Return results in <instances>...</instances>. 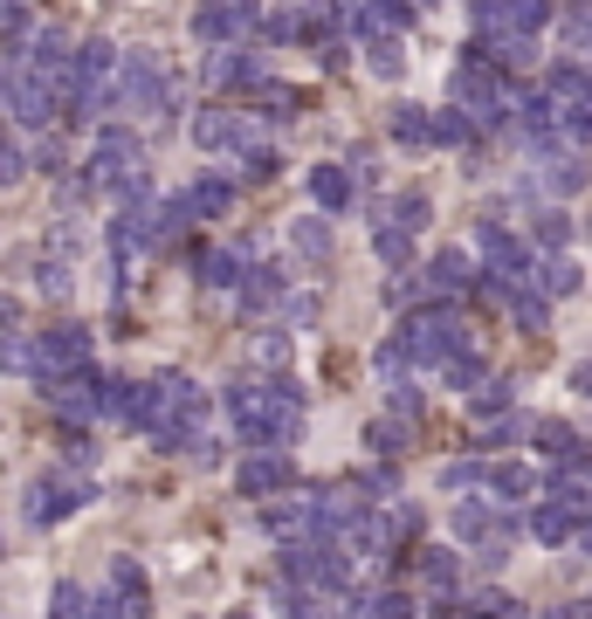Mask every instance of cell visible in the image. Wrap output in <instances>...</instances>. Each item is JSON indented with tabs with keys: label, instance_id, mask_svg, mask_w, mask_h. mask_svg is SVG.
<instances>
[{
	"label": "cell",
	"instance_id": "6da1fadb",
	"mask_svg": "<svg viewBox=\"0 0 592 619\" xmlns=\"http://www.w3.org/2000/svg\"><path fill=\"white\" fill-rule=\"evenodd\" d=\"M227 413H235V434L248 448H282V441H303V399L290 379H269V385H235L227 393Z\"/></svg>",
	"mask_w": 592,
	"mask_h": 619
},
{
	"label": "cell",
	"instance_id": "7a4b0ae2",
	"mask_svg": "<svg viewBox=\"0 0 592 619\" xmlns=\"http://www.w3.org/2000/svg\"><path fill=\"white\" fill-rule=\"evenodd\" d=\"M400 351H406V365H448L455 351H469V338H461L455 310L434 303L427 317H406V324H400Z\"/></svg>",
	"mask_w": 592,
	"mask_h": 619
},
{
	"label": "cell",
	"instance_id": "3957f363",
	"mask_svg": "<svg viewBox=\"0 0 592 619\" xmlns=\"http://www.w3.org/2000/svg\"><path fill=\"white\" fill-rule=\"evenodd\" d=\"M166 63L152 56V48H132L118 69V111H138V117H159L166 111Z\"/></svg>",
	"mask_w": 592,
	"mask_h": 619
},
{
	"label": "cell",
	"instance_id": "277c9868",
	"mask_svg": "<svg viewBox=\"0 0 592 619\" xmlns=\"http://www.w3.org/2000/svg\"><path fill=\"white\" fill-rule=\"evenodd\" d=\"M0 103H8V117L14 124H48V111H56V76H42V69H21L8 90H0Z\"/></svg>",
	"mask_w": 592,
	"mask_h": 619
},
{
	"label": "cell",
	"instance_id": "5b68a950",
	"mask_svg": "<svg viewBox=\"0 0 592 619\" xmlns=\"http://www.w3.org/2000/svg\"><path fill=\"white\" fill-rule=\"evenodd\" d=\"M90 365V330L83 324H56V330H42V385H56L69 372H83Z\"/></svg>",
	"mask_w": 592,
	"mask_h": 619
},
{
	"label": "cell",
	"instance_id": "8992f818",
	"mask_svg": "<svg viewBox=\"0 0 592 619\" xmlns=\"http://www.w3.org/2000/svg\"><path fill=\"white\" fill-rule=\"evenodd\" d=\"M255 21H263V8H255V0H208V8L193 14V35H200V42H242Z\"/></svg>",
	"mask_w": 592,
	"mask_h": 619
},
{
	"label": "cell",
	"instance_id": "52a82bcc",
	"mask_svg": "<svg viewBox=\"0 0 592 619\" xmlns=\"http://www.w3.org/2000/svg\"><path fill=\"white\" fill-rule=\"evenodd\" d=\"M90 503V482H63V475H48L29 488V524H63V516H76Z\"/></svg>",
	"mask_w": 592,
	"mask_h": 619
},
{
	"label": "cell",
	"instance_id": "ba28073f",
	"mask_svg": "<svg viewBox=\"0 0 592 619\" xmlns=\"http://www.w3.org/2000/svg\"><path fill=\"white\" fill-rule=\"evenodd\" d=\"M476 262H482V255H461V248L434 255V269H427V290H434V303L469 296V290H476Z\"/></svg>",
	"mask_w": 592,
	"mask_h": 619
},
{
	"label": "cell",
	"instance_id": "9c48e42d",
	"mask_svg": "<svg viewBox=\"0 0 592 619\" xmlns=\"http://www.w3.org/2000/svg\"><path fill=\"white\" fill-rule=\"evenodd\" d=\"M48 393H56V406L69 413V420H97V413H104V379L97 372H69V379L48 385Z\"/></svg>",
	"mask_w": 592,
	"mask_h": 619
},
{
	"label": "cell",
	"instance_id": "30bf717a",
	"mask_svg": "<svg viewBox=\"0 0 592 619\" xmlns=\"http://www.w3.org/2000/svg\"><path fill=\"white\" fill-rule=\"evenodd\" d=\"M235 482H242V496H276V488L297 482V469L282 454H248L242 469H235Z\"/></svg>",
	"mask_w": 592,
	"mask_h": 619
},
{
	"label": "cell",
	"instance_id": "8fae6325",
	"mask_svg": "<svg viewBox=\"0 0 592 619\" xmlns=\"http://www.w3.org/2000/svg\"><path fill=\"white\" fill-rule=\"evenodd\" d=\"M551 496H558V503H572L579 516H592V461H585V454L558 461V475H551Z\"/></svg>",
	"mask_w": 592,
	"mask_h": 619
},
{
	"label": "cell",
	"instance_id": "7c38bea8",
	"mask_svg": "<svg viewBox=\"0 0 592 619\" xmlns=\"http://www.w3.org/2000/svg\"><path fill=\"white\" fill-rule=\"evenodd\" d=\"M579 524H585V516H579L572 503H558V496L530 509V537H537V544H565V537H572Z\"/></svg>",
	"mask_w": 592,
	"mask_h": 619
},
{
	"label": "cell",
	"instance_id": "4fadbf2b",
	"mask_svg": "<svg viewBox=\"0 0 592 619\" xmlns=\"http://www.w3.org/2000/svg\"><path fill=\"white\" fill-rule=\"evenodd\" d=\"M351 193H358V179L345 166H311V200L324 206V214H345Z\"/></svg>",
	"mask_w": 592,
	"mask_h": 619
},
{
	"label": "cell",
	"instance_id": "5bb4252c",
	"mask_svg": "<svg viewBox=\"0 0 592 619\" xmlns=\"http://www.w3.org/2000/svg\"><path fill=\"white\" fill-rule=\"evenodd\" d=\"M0 372H8V379H42V338L0 330Z\"/></svg>",
	"mask_w": 592,
	"mask_h": 619
},
{
	"label": "cell",
	"instance_id": "9a60e30c",
	"mask_svg": "<svg viewBox=\"0 0 592 619\" xmlns=\"http://www.w3.org/2000/svg\"><path fill=\"white\" fill-rule=\"evenodd\" d=\"M551 97L572 103V111H592V69L585 63H558L551 69Z\"/></svg>",
	"mask_w": 592,
	"mask_h": 619
},
{
	"label": "cell",
	"instance_id": "2e32d148",
	"mask_svg": "<svg viewBox=\"0 0 592 619\" xmlns=\"http://www.w3.org/2000/svg\"><path fill=\"white\" fill-rule=\"evenodd\" d=\"M537 166H545V193H579L585 187V159H579V151H551V159H537Z\"/></svg>",
	"mask_w": 592,
	"mask_h": 619
},
{
	"label": "cell",
	"instance_id": "e0dca14e",
	"mask_svg": "<svg viewBox=\"0 0 592 619\" xmlns=\"http://www.w3.org/2000/svg\"><path fill=\"white\" fill-rule=\"evenodd\" d=\"M248 269H242V255L235 248H200V282H208V290H235Z\"/></svg>",
	"mask_w": 592,
	"mask_h": 619
},
{
	"label": "cell",
	"instance_id": "ac0fdd59",
	"mask_svg": "<svg viewBox=\"0 0 592 619\" xmlns=\"http://www.w3.org/2000/svg\"><path fill=\"white\" fill-rule=\"evenodd\" d=\"M227 200H235V187H227V179H193V187H187L193 221H214V214H227Z\"/></svg>",
	"mask_w": 592,
	"mask_h": 619
},
{
	"label": "cell",
	"instance_id": "d6986e66",
	"mask_svg": "<svg viewBox=\"0 0 592 619\" xmlns=\"http://www.w3.org/2000/svg\"><path fill=\"white\" fill-rule=\"evenodd\" d=\"M29 63H35L42 76H63V69H76V56H69V35H63V29H42Z\"/></svg>",
	"mask_w": 592,
	"mask_h": 619
},
{
	"label": "cell",
	"instance_id": "ffe728a7",
	"mask_svg": "<svg viewBox=\"0 0 592 619\" xmlns=\"http://www.w3.org/2000/svg\"><path fill=\"white\" fill-rule=\"evenodd\" d=\"M455 564H461V551H427V558H421V585H427L442 606H448V592H455Z\"/></svg>",
	"mask_w": 592,
	"mask_h": 619
},
{
	"label": "cell",
	"instance_id": "44dd1931",
	"mask_svg": "<svg viewBox=\"0 0 592 619\" xmlns=\"http://www.w3.org/2000/svg\"><path fill=\"white\" fill-rule=\"evenodd\" d=\"M393 138L400 145H434V117L421 111V103H400V111H393Z\"/></svg>",
	"mask_w": 592,
	"mask_h": 619
},
{
	"label": "cell",
	"instance_id": "7402d4cb",
	"mask_svg": "<svg viewBox=\"0 0 592 619\" xmlns=\"http://www.w3.org/2000/svg\"><path fill=\"white\" fill-rule=\"evenodd\" d=\"M496 482V469H482V461H455V469H442V488L448 496H476V488Z\"/></svg>",
	"mask_w": 592,
	"mask_h": 619
},
{
	"label": "cell",
	"instance_id": "603a6c76",
	"mask_svg": "<svg viewBox=\"0 0 592 619\" xmlns=\"http://www.w3.org/2000/svg\"><path fill=\"white\" fill-rule=\"evenodd\" d=\"M537 290H545V296H572L579 290V262H572V255H551V262L537 269Z\"/></svg>",
	"mask_w": 592,
	"mask_h": 619
},
{
	"label": "cell",
	"instance_id": "cb8c5ba5",
	"mask_svg": "<svg viewBox=\"0 0 592 619\" xmlns=\"http://www.w3.org/2000/svg\"><path fill=\"white\" fill-rule=\"evenodd\" d=\"M510 317H517L524 330H545L551 324V296L545 290H517V296H510Z\"/></svg>",
	"mask_w": 592,
	"mask_h": 619
},
{
	"label": "cell",
	"instance_id": "d4e9b609",
	"mask_svg": "<svg viewBox=\"0 0 592 619\" xmlns=\"http://www.w3.org/2000/svg\"><path fill=\"white\" fill-rule=\"evenodd\" d=\"M489 488H496V503H517V496H530V488H537V469H524V461H503Z\"/></svg>",
	"mask_w": 592,
	"mask_h": 619
},
{
	"label": "cell",
	"instance_id": "484cf974",
	"mask_svg": "<svg viewBox=\"0 0 592 619\" xmlns=\"http://www.w3.org/2000/svg\"><path fill=\"white\" fill-rule=\"evenodd\" d=\"M427 214H434V206H427V193H406V200H393V206H386V227H406V235H421V227H427Z\"/></svg>",
	"mask_w": 592,
	"mask_h": 619
},
{
	"label": "cell",
	"instance_id": "4316f807",
	"mask_svg": "<svg viewBox=\"0 0 592 619\" xmlns=\"http://www.w3.org/2000/svg\"><path fill=\"white\" fill-rule=\"evenodd\" d=\"M290 241H297L303 262H324V255H331V227H324V221H297V227H290Z\"/></svg>",
	"mask_w": 592,
	"mask_h": 619
},
{
	"label": "cell",
	"instance_id": "83f0119b",
	"mask_svg": "<svg viewBox=\"0 0 592 619\" xmlns=\"http://www.w3.org/2000/svg\"><path fill=\"white\" fill-rule=\"evenodd\" d=\"M442 379L455 385V393H476V385H489V379H482V358H476V351H455L448 365H442Z\"/></svg>",
	"mask_w": 592,
	"mask_h": 619
},
{
	"label": "cell",
	"instance_id": "f1b7e54d",
	"mask_svg": "<svg viewBox=\"0 0 592 619\" xmlns=\"http://www.w3.org/2000/svg\"><path fill=\"white\" fill-rule=\"evenodd\" d=\"M242 296H248V310H269V303L282 296V269H248Z\"/></svg>",
	"mask_w": 592,
	"mask_h": 619
},
{
	"label": "cell",
	"instance_id": "f546056e",
	"mask_svg": "<svg viewBox=\"0 0 592 619\" xmlns=\"http://www.w3.org/2000/svg\"><path fill=\"white\" fill-rule=\"evenodd\" d=\"M476 132H482V124L461 111V103H455L448 117H434V138H442V145H476Z\"/></svg>",
	"mask_w": 592,
	"mask_h": 619
},
{
	"label": "cell",
	"instance_id": "4dcf8cb0",
	"mask_svg": "<svg viewBox=\"0 0 592 619\" xmlns=\"http://www.w3.org/2000/svg\"><path fill=\"white\" fill-rule=\"evenodd\" d=\"M537 434H545V448H551L558 461H572V454H585V434H572L565 420H537Z\"/></svg>",
	"mask_w": 592,
	"mask_h": 619
},
{
	"label": "cell",
	"instance_id": "1f68e13d",
	"mask_svg": "<svg viewBox=\"0 0 592 619\" xmlns=\"http://www.w3.org/2000/svg\"><path fill=\"white\" fill-rule=\"evenodd\" d=\"M551 21V0H510V35H530Z\"/></svg>",
	"mask_w": 592,
	"mask_h": 619
},
{
	"label": "cell",
	"instance_id": "d6a6232c",
	"mask_svg": "<svg viewBox=\"0 0 592 619\" xmlns=\"http://www.w3.org/2000/svg\"><path fill=\"white\" fill-rule=\"evenodd\" d=\"M503 406H510V385H503V379H489V385H476V393H469V413H476V420H496Z\"/></svg>",
	"mask_w": 592,
	"mask_h": 619
},
{
	"label": "cell",
	"instance_id": "836d02e7",
	"mask_svg": "<svg viewBox=\"0 0 592 619\" xmlns=\"http://www.w3.org/2000/svg\"><path fill=\"white\" fill-rule=\"evenodd\" d=\"M386 296H393L400 310H414V303H421V296H434V290H427V275H414V269H400L393 282H386Z\"/></svg>",
	"mask_w": 592,
	"mask_h": 619
},
{
	"label": "cell",
	"instance_id": "e575fe53",
	"mask_svg": "<svg viewBox=\"0 0 592 619\" xmlns=\"http://www.w3.org/2000/svg\"><path fill=\"white\" fill-rule=\"evenodd\" d=\"M400 69H406V48H400L393 35H379V42H372V76H400Z\"/></svg>",
	"mask_w": 592,
	"mask_h": 619
},
{
	"label": "cell",
	"instance_id": "d590c367",
	"mask_svg": "<svg viewBox=\"0 0 592 619\" xmlns=\"http://www.w3.org/2000/svg\"><path fill=\"white\" fill-rule=\"evenodd\" d=\"M565 235H572V221H565L558 206H545V214H537V241H545V248H565Z\"/></svg>",
	"mask_w": 592,
	"mask_h": 619
},
{
	"label": "cell",
	"instance_id": "8d00e7d4",
	"mask_svg": "<svg viewBox=\"0 0 592 619\" xmlns=\"http://www.w3.org/2000/svg\"><path fill=\"white\" fill-rule=\"evenodd\" d=\"M21 172H29V151H21L14 138H0V187H14Z\"/></svg>",
	"mask_w": 592,
	"mask_h": 619
},
{
	"label": "cell",
	"instance_id": "74e56055",
	"mask_svg": "<svg viewBox=\"0 0 592 619\" xmlns=\"http://www.w3.org/2000/svg\"><path fill=\"white\" fill-rule=\"evenodd\" d=\"M242 166H248V179H276V166H282V159H276L269 145H248V151H242Z\"/></svg>",
	"mask_w": 592,
	"mask_h": 619
},
{
	"label": "cell",
	"instance_id": "f35d334b",
	"mask_svg": "<svg viewBox=\"0 0 592 619\" xmlns=\"http://www.w3.org/2000/svg\"><path fill=\"white\" fill-rule=\"evenodd\" d=\"M351 488H358V496H393V469H366Z\"/></svg>",
	"mask_w": 592,
	"mask_h": 619
},
{
	"label": "cell",
	"instance_id": "ab89813d",
	"mask_svg": "<svg viewBox=\"0 0 592 619\" xmlns=\"http://www.w3.org/2000/svg\"><path fill=\"white\" fill-rule=\"evenodd\" d=\"M406 241H414L406 227H379V255H386V262H400V255H406Z\"/></svg>",
	"mask_w": 592,
	"mask_h": 619
},
{
	"label": "cell",
	"instance_id": "60d3db41",
	"mask_svg": "<svg viewBox=\"0 0 592 619\" xmlns=\"http://www.w3.org/2000/svg\"><path fill=\"white\" fill-rule=\"evenodd\" d=\"M255 358H263V365H282V358H290V338H276V330H269V338H255Z\"/></svg>",
	"mask_w": 592,
	"mask_h": 619
},
{
	"label": "cell",
	"instance_id": "b9f144b4",
	"mask_svg": "<svg viewBox=\"0 0 592 619\" xmlns=\"http://www.w3.org/2000/svg\"><path fill=\"white\" fill-rule=\"evenodd\" d=\"M393 413H421V385L400 379V385H393Z\"/></svg>",
	"mask_w": 592,
	"mask_h": 619
},
{
	"label": "cell",
	"instance_id": "7bdbcfd3",
	"mask_svg": "<svg viewBox=\"0 0 592 619\" xmlns=\"http://www.w3.org/2000/svg\"><path fill=\"white\" fill-rule=\"evenodd\" d=\"M372 448H379V454H393V448H400V427H393V420H379V427H372Z\"/></svg>",
	"mask_w": 592,
	"mask_h": 619
},
{
	"label": "cell",
	"instance_id": "ee69618b",
	"mask_svg": "<svg viewBox=\"0 0 592 619\" xmlns=\"http://www.w3.org/2000/svg\"><path fill=\"white\" fill-rule=\"evenodd\" d=\"M297 612H303V619H351L345 606H297Z\"/></svg>",
	"mask_w": 592,
	"mask_h": 619
},
{
	"label": "cell",
	"instance_id": "f6af8a7d",
	"mask_svg": "<svg viewBox=\"0 0 592 619\" xmlns=\"http://www.w3.org/2000/svg\"><path fill=\"white\" fill-rule=\"evenodd\" d=\"M545 619H592V612H579V606H558V612H545Z\"/></svg>",
	"mask_w": 592,
	"mask_h": 619
},
{
	"label": "cell",
	"instance_id": "bcb514c9",
	"mask_svg": "<svg viewBox=\"0 0 592 619\" xmlns=\"http://www.w3.org/2000/svg\"><path fill=\"white\" fill-rule=\"evenodd\" d=\"M579 544H585V558H592V524H585V530H579Z\"/></svg>",
	"mask_w": 592,
	"mask_h": 619
},
{
	"label": "cell",
	"instance_id": "7dc6e473",
	"mask_svg": "<svg viewBox=\"0 0 592 619\" xmlns=\"http://www.w3.org/2000/svg\"><path fill=\"white\" fill-rule=\"evenodd\" d=\"M461 619H476V612H461Z\"/></svg>",
	"mask_w": 592,
	"mask_h": 619
}]
</instances>
